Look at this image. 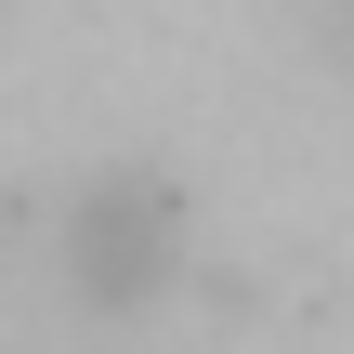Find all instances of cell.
<instances>
[{"label": "cell", "instance_id": "1", "mask_svg": "<svg viewBox=\"0 0 354 354\" xmlns=\"http://www.w3.org/2000/svg\"><path fill=\"white\" fill-rule=\"evenodd\" d=\"M315 13H328V26H342V53H354V0H315Z\"/></svg>", "mask_w": 354, "mask_h": 354}]
</instances>
